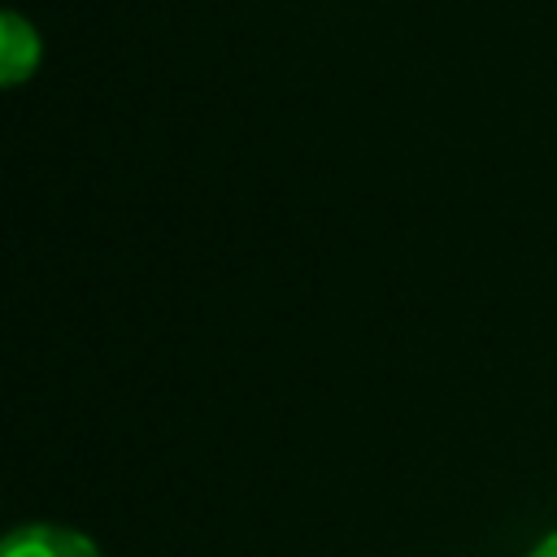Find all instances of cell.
Instances as JSON below:
<instances>
[{"label":"cell","instance_id":"6da1fadb","mask_svg":"<svg viewBox=\"0 0 557 557\" xmlns=\"http://www.w3.org/2000/svg\"><path fill=\"white\" fill-rule=\"evenodd\" d=\"M0 557H104V553L74 527L22 522L0 540Z\"/></svg>","mask_w":557,"mask_h":557},{"label":"cell","instance_id":"7a4b0ae2","mask_svg":"<svg viewBox=\"0 0 557 557\" xmlns=\"http://www.w3.org/2000/svg\"><path fill=\"white\" fill-rule=\"evenodd\" d=\"M44 61V39L39 30L13 13V9H0V91L4 87H22Z\"/></svg>","mask_w":557,"mask_h":557},{"label":"cell","instance_id":"3957f363","mask_svg":"<svg viewBox=\"0 0 557 557\" xmlns=\"http://www.w3.org/2000/svg\"><path fill=\"white\" fill-rule=\"evenodd\" d=\"M531 557H557V531H553L544 544H535V548H531Z\"/></svg>","mask_w":557,"mask_h":557}]
</instances>
